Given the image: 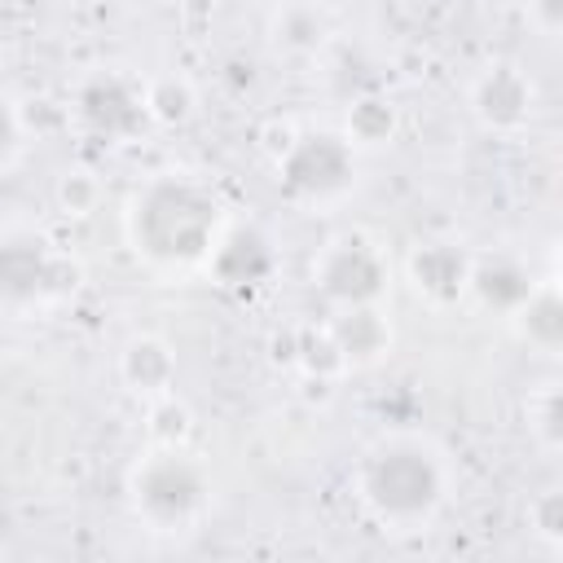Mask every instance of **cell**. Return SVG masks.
Returning <instances> with one entry per match:
<instances>
[{"label":"cell","instance_id":"cell-1","mask_svg":"<svg viewBox=\"0 0 563 563\" xmlns=\"http://www.w3.org/2000/svg\"><path fill=\"white\" fill-rule=\"evenodd\" d=\"M352 497L378 532L418 537L453 497L449 449L427 431H383L356 453Z\"/></svg>","mask_w":563,"mask_h":563},{"label":"cell","instance_id":"cell-2","mask_svg":"<svg viewBox=\"0 0 563 563\" xmlns=\"http://www.w3.org/2000/svg\"><path fill=\"white\" fill-rule=\"evenodd\" d=\"M224 224L220 194L189 172H154L123 202V242L150 273L172 282L207 268Z\"/></svg>","mask_w":563,"mask_h":563},{"label":"cell","instance_id":"cell-3","mask_svg":"<svg viewBox=\"0 0 563 563\" xmlns=\"http://www.w3.org/2000/svg\"><path fill=\"white\" fill-rule=\"evenodd\" d=\"M132 519L154 537H189L216 506L211 466L189 444H150L123 471Z\"/></svg>","mask_w":563,"mask_h":563},{"label":"cell","instance_id":"cell-4","mask_svg":"<svg viewBox=\"0 0 563 563\" xmlns=\"http://www.w3.org/2000/svg\"><path fill=\"white\" fill-rule=\"evenodd\" d=\"M84 282L79 260L35 220L0 224V308L31 317L75 299Z\"/></svg>","mask_w":563,"mask_h":563},{"label":"cell","instance_id":"cell-5","mask_svg":"<svg viewBox=\"0 0 563 563\" xmlns=\"http://www.w3.org/2000/svg\"><path fill=\"white\" fill-rule=\"evenodd\" d=\"M273 180L299 211H334L361 180V150L339 128H295L273 154Z\"/></svg>","mask_w":563,"mask_h":563},{"label":"cell","instance_id":"cell-6","mask_svg":"<svg viewBox=\"0 0 563 563\" xmlns=\"http://www.w3.org/2000/svg\"><path fill=\"white\" fill-rule=\"evenodd\" d=\"M312 290L330 303V308H361V303H383L391 290V260L383 251V242H374L369 233H339L330 242H321V251L312 255Z\"/></svg>","mask_w":563,"mask_h":563},{"label":"cell","instance_id":"cell-7","mask_svg":"<svg viewBox=\"0 0 563 563\" xmlns=\"http://www.w3.org/2000/svg\"><path fill=\"white\" fill-rule=\"evenodd\" d=\"M70 114L79 132H88L101 145H128L150 128L145 84L123 70H92L75 84Z\"/></svg>","mask_w":563,"mask_h":563},{"label":"cell","instance_id":"cell-8","mask_svg":"<svg viewBox=\"0 0 563 563\" xmlns=\"http://www.w3.org/2000/svg\"><path fill=\"white\" fill-rule=\"evenodd\" d=\"M537 106L541 97L532 75L510 57L479 66L475 79L466 84V110L488 136H523L537 119Z\"/></svg>","mask_w":563,"mask_h":563},{"label":"cell","instance_id":"cell-9","mask_svg":"<svg viewBox=\"0 0 563 563\" xmlns=\"http://www.w3.org/2000/svg\"><path fill=\"white\" fill-rule=\"evenodd\" d=\"M202 273L216 286H224V290L251 295V290H260V286L273 282V273H277V242L255 220H229L220 229V238H216Z\"/></svg>","mask_w":563,"mask_h":563},{"label":"cell","instance_id":"cell-10","mask_svg":"<svg viewBox=\"0 0 563 563\" xmlns=\"http://www.w3.org/2000/svg\"><path fill=\"white\" fill-rule=\"evenodd\" d=\"M471 255L457 238H422L418 246H409L405 255V282L409 295L418 303H427L431 312H449L457 303H466V286H471Z\"/></svg>","mask_w":563,"mask_h":563},{"label":"cell","instance_id":"cell-11","mask_svg":"<svg viewBox=\"0 0 563 563\" xmlns=\"http://www.w3.org/2000/svg\"><path fill=\"white\" fill-rule=\"evenodd\" d=\"M114 374L123 383V391H132L141 405L154 400V396H167L176 391V378H180V361H176V347L154 334V330H136L123 339L119 356H114Z\"/></svg>","mask_w":563,"mask_h":563},{"label":"cell","instance_id":"cell-12","mask_svg":"<svg viewBox=\"0 0 563 563\" xmlns=\"http://www.w3.org/2000/svg\"><path fill=\"white\" fill-rule=\"evenodd\" d=\"M264 35L277 57L286 62H312L330 48L334 40V18L321 0H282L268 9Z\"/></svg>","mask_w":563,"mask_h":563},{"label":"cell","instance_id":"cell-13","mask_svg":"<svg viewBox=\"0 0 563 563\" xmlns=\"http://www.w3.org/2000/svg\"><path fill=\"white\" fill-rule=\"evenodd\" d=\"M532 286H537V273L528 268L523 255H515V251L471 255V286H466V299H475L484 312L510 321L515 308L528 299Z\"/></svg>","mask_w":563,"mask_h":563},{"label":"cell","instance_id":"cell-14","mask_svg":"<svg viewBox=\"0 0 563 563\" xmlns=\"http://www.w3.org/2000/svg\"><path fill=\"white\" fill-rule=\"evenodd\" d=\"M325 334L343 361V369H374L391 352V321L383 303H361V308H330Z\"/></svg>","mask_w":563,"mask_h":563},{"label":"cell","instance_id":"cell-15","mask_svg":"<svg viewBox=\"0 0 563 563\" xmlns=\"http://www.w3.org/2000/svg\"><path fill=\"white\" fill-rule=\"evenodd\" d=\"M510 325H515V334L532 352L559 356V347H563V295H559V282L554 277H537V286L528 290V299L515 308Z\"/></svg>","mask_w":563,"mask_h":563},{"label":"cell","instance_id":"cell-16","mask_svg":"<svg viewBox=\"0 0 563 563\" xmlns=\"http://www.w3.org/2000/svg\"><path fill=\"white\" fill-rule=\"evenodd\" d=\"M400 132V110L387 92H356L343 114V136L356 150H383Z\"/></svg>","mask_w":563,"mask_h":563},{"label":"cell","instance_id":"cell-17","mask_svg":"<svg viewBox=\"0 0 563 563\" xmlns=\"http://www.w3.org/2000/svg\"><path fill=\"white\" fill-rule=\"evenodd\" d=\"M523 422H528V440L545 457H559V449H563V396H559V383L554 378H545V383H537L528 391Z\"/></svg>","mask_w":563,"mask_h":563},{"label":"cell","instance_id":"cell-18","mask_svg":"<svg viewBox=\"0 0 563 563\" xmlns=\"http://www.w3.org/2000/svg\"><path fill=\"white\" fill-rule=\"evenodd\" d=\"M145 106H150V123H163V128H180L194 119V88L189 79L180 75H163V79H145Z\"/></svg>","mask_w":563,"mask_h":563},{"label":"cell","instance_id":"cell-19","mask_svg":"<svg viewBox=\"0 0 563 563\" xmlns=\"http://www.w3.org/2000/svg\"><path fill=\"white\" fill-rule=\"evenodd\" d=\"M145 418H150V444H185L194 431V418L185 409V400H176V391L145 400Z\"/></svg>","mask_w":563,"mask_h":563},{"label":"cell","instance_id":"cell-20","mask_svg":"<svg viewBox=\"0 0 563 563\" xmlns=\"http://www.w3.org/2000/svg\"><path fill=\"white\" fill-rule=\"evenodd\" d=\"M53 198H57V207H62L66 216H92L97 202H101V185H97L92 172L66 167V172L57 176V185H53Z\"/></svg>","mask_w":563,"mask_h":563},{"label":"cell","instance_id":"cell-21","mask_svg":"<svg viewBox=\"0 0 563 563\" xmlns=\"http://www.w3.org/2000/svg\"><path fill=\"white\" fill-rule=\"evenodd\" d=\"M528 528L545 550H563V493L559 488H541L528 501Z\"/></svg>","mask_w":563,"mask_h":563},{"label":"cell","instance_id":"cell-22","mask_svg":"<svg viewBox=\"0 0 563 563\" xmlns=\"http://www.w3.org/2000/svg\"><path fill=\"white\" fill-rule=\"evenodd\" d=\"M26 154V114L22 106L0 92V176H9Z\"/></svg>","mask_w":563,"mask_h":563},{"label":"cell","instance_id":"cell-23","mask_svg":"<svg viewBox=\"0 0 563 563\" xmlns=\"http://www.w3.org/2000/svg\"><path fill=\"white\" fill-rule=\"evenodd\" d=\"M528 22L541 35H559V26H563V0H528Z\"/></svg>","mask_w":563,"mask_h":563},{"label":"cell","instance_id":"cell-24","mask_svg":"<svg viewBox=\"0 0 563 563\" xmlns=\"http://www.w3.org/2000/svg\"><path fill=\"white\" fill-rule=\"evenodd\" d=\"M167 9H180V13H202L211 0H163Z\"/></svg>","mask_w":563,"mask_h":563}]
</instances>
